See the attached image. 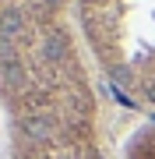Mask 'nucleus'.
<instances>
[{"label": "nucleus", "instance_id": "1", "mask_svg": "<svg viewBox=\"0 0 155 159\" xmlns=\"http://www.w3.org/2000/svg\"><path fill=\"white\" fill-rule=\"evenodd\" d=\"M0 110L11 159H113L71 14L0 7Z\"/></svg>", "mask_w": 155, "mask_h": 159}, {"label": "nucleus", "instance_id": "2", "mask_svg": "<svg viewBox=\"0 0 155 159\" xmlns=\"http://www.w3.org/2000/svg\"><path fill=\"white\" fill-rule=\"evenodd\" d=\"M74 18L99 74L155 120V0H74Z\"/></svg>", "mask_w": 155, "mask_h": 159}, {"label": "nucleus", "instance_id": "3", "mask_svg": "<svg viewBox=\"0 0 155 159\" xmlns=\"http://www.w3.org/2000/svg\"><path fill=\"white\" fill-rule=\"evenodd\" d=\"M123 159H155V120L141 124L123 145Z\"/></svg>", "mask_w": 155, "mask_h": 159}, {"label": "nucleus", "instance_id": "4", "mask_svg": "<svg viewBox=\"0 0 155 159\" xmlns=\"http://www.w3.org/2000/svg\"><path fill=\"white\" fill-rule=\"evenodd\" d=\"M0 7H11V11H50V14H71L74 0H0Z\"/></svg>", "mask_w": 155, "mask_h": 159}]
</instances>
